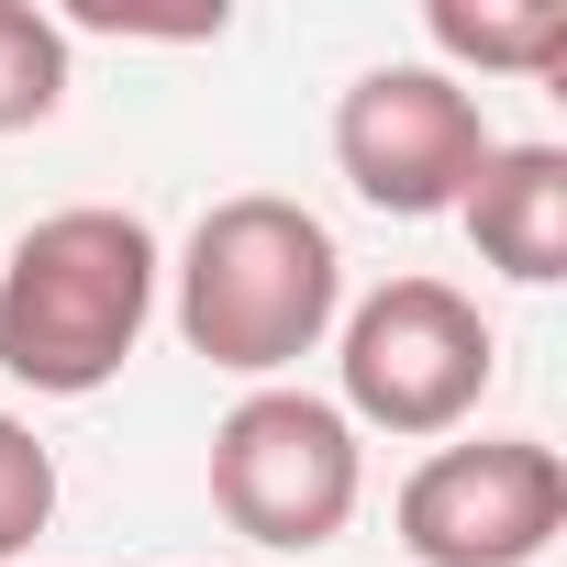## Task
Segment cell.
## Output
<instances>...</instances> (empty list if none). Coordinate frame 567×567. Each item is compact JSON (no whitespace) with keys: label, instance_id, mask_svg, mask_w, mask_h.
Here are the masks:
<instances>
[{"label":"cell","instance_id":"3957f363","mask_svg":"<svg viewBox=\"0 0 567 567\" xmlns=\"http://www.w3.org/2000/svg\"><path fill=\"white\" fill-rule=\"evenodd\" d=\"M334 379H346V401H334L346 423L434 445V434H456L489 401L501 334H489V312L456 290V278H390V290H368L334 323Z\"/></svg>","mask_w":567,"mask_h":567},{"label":"cell","instance_id":"52a82bcc","mask_svg":"<svg viewBox=\"0 0 567 567\" xmlns=\"http://www.w3.org/2000/svg\"><path fill=\"white\" fill-rule=\"evenodd\" d=\"M456 223H467L478 267H501L512 290H556L567 278V145H489Z\"/></svg>","mask_w":567,"mask_h":567},{"label":"cell","instance_id":"6da1fadb","mask_svg":"<svg viewBox=\"0 0 567 567\" xmlns=\"http://www.w3.org/2000/svg\"><path fill=\"white\" fill-rule=\"evenodd\" d=\"M156 290H167V256H156L145 212L68 200V212L23 223L12 256H0V368L34 401H90L134 368Z\"/></svg>","mask_w":567,"mask_h":567},{"label":"cell","instance_id":"7a4b0ae2","mask_svg":"<svg viewBox=\"0 0 567 567\" xmlns=\"http://www.w3.org/2000/svg\"><path fill=\"white\" fill-rule=\"evenodd\" d=\"M167 312H178L189 357H212L223 379L278 390L346 323V256H334L323 212L278 200V189H234L189 223V245L167 267Z\"/></svg>","mask_w":567,"mask_h":567},{"label":"cell","instance_id":"277c9868","mask_svg":"<svg viewBox=\"0 0 567 567\" xmlns=\"http://www.w3.org/2000/svg\"><path fill=\"white\" fill-rule=\"evenodd\" d=\"M368 501V445L312 390H245L212 423V512L267 556H323Z\"/></svg>","mask_w":567,"mask_h":567},{"label":"cell","instance_id":"ba28073f","mask_svg":"<svg viewBox=\"0 0 567 567\" xmlns=\"http://www.w3.org/2000/svg\"><path fill=\"white\" fill-rule=\"evenodd\" d=\"M445 79L478 68V79H545L567 68V0H434L423 12Z\"/></svg>","mask_w":567,"mask_h":567},{"label":"cell","instance_id":"5b68a950","mask_svg":"<svg viewBox=\"0 0 567 567\" xmlns=\"http://www.w3.org/2000/svg\"><path fill=\"white\" fill-rule=\"evenodd\" d=\"M489 112H478V90L467 79H445V68H368V79H346V101H334V167H346V189L368 200V212H390V223H434V212H456L467 200V178L489 167Z\"/></svg>","mask_w":567,"mask_h":567},{"label":"cell","instance_id":"30bf717a","mask_svg":"<svg viewBox=\"0 0 567 567\" xmlns=\"http://www.w3.org/2000/svg\"><path fill=\"white\" fill-rule=\"evenodd\" d=\"M45 523H56V456H45L34 423L0 412V567H23Z\"/></svg>","mask_w":567,"mask_h":567},{"label":"cell","instance_id":"9c48e42d","mask_svg":"<svg viewBox=\"0 0 567 567\" xmlns=\"http://www.w3.org/2000/svg\"><path fill=\"white\" fill-rule=\"evenodd\" d=\"M68 101V23L34 0H0V134H34Z\"/></svg>","mask_w":567,"mask_h":567},{"label":"cell","instance_id":"8992f818","mask_svg":"<svg viewBox=\"0 0 567 567\" xmlns=\"http://www.w3.org/2000/svg\"><path fill=\"white\" fill-rule=\"evenodd\" d=\"M567 534V456L545 434L434 445L401 478V556L412 567H534Z\"/></svg>","mask_w":567,"mask_h":567}]
</instances>
